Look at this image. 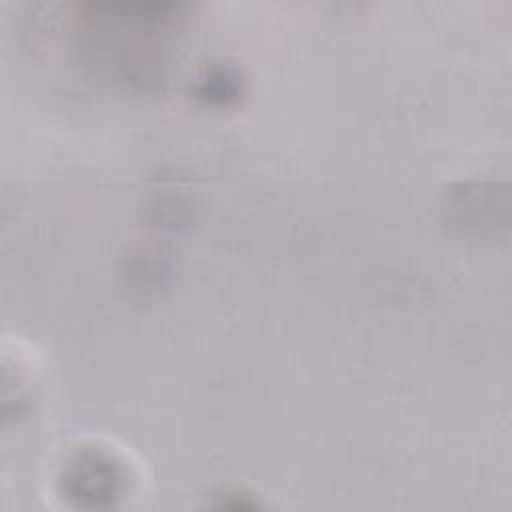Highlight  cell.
Wrapping results in <instances>:
<instances>
[{
  "label": "cell",
  "mask_w": 512,
  "mask_h": 512,
  "mask_svg": "<svg viewBox=\"0 0 512 512\" xmlns=\"http://www.w3.org/2000/svg\"><path fill=\"white\" fill-rule=\"evenodd\" d=\"M238 80L240 78L236 72H232L228 68H216L210 74H206V78L200 80L196 94H198V98H202L204 102H210V104H228L240 92Z\"/></svg>",
  "instance_id": "obj_2"
},
{
  "label": "cell",
  "mask_w": 512,
  "mask_h": 512,
  "mask_svg": "<svg viewBox=\"0 0 512 512\" xmlns=\"http://www.w3.org/2000/svg\"><path fill=\"white\" fill-rule=\"evenodd\" d=\"M122 474L114 460L100 452L78 454L64 472L62 490L84 508H100L120 494Z\"/></svg>",
  "instance_id": "obj_1"
}]
</instances>
